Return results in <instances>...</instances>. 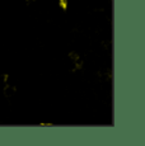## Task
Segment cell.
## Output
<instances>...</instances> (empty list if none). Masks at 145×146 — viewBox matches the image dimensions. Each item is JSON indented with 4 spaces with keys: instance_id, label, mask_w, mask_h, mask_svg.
Returning a JSON list of instances; mask_svg holds the SVG:
<instances>
[{
    "instance_id": "obj_1",
    "label": "cell",
    "mask_w": 145,
    "mask_h": 146,
    "mask_svg": "<svg viewBox=\"0 0 145 146\" xmlns=\"http://www.w3.org/2000/svg\"><path fill=\"white\" fill-rule=\"evenodd\" d=\"M14 92H15V89H14V86H13V85H5L4 94L7 95V97H12V95L14 94Z\"/></svg>"
},
{
    "instance_id": "obj_2",
    "label": "cell",
    "mask_w": 145,
    "mask_h": 146,
    "mask_svg": "<svg viewBox=\"0 0 145 146\" xmlns=\"http://www.w3.org/2000/svg\"><path fill=\"white\" fill-rule=\"evenodd\" d=\"M28 1H35V0H28Z\"/></svg>"
}]
</instances>
